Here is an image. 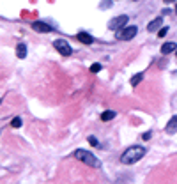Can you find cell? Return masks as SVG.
<instances>
[{"instance_id": "obj_1", "label": "cell", "mask_w": 177, "mask_h": 184, "mask_svg": "<svg viewBox=\"0 0 177 184\" xmlns=\"http://www.w3.org/2000/svg\"><path fill=\"white\" fill-rule=\"evenodd\" d=\"M147 154V149L142 145H131L127 147L126 151L121 154V163L122 165H135L136 161H140L142 157Z\"/></svg>"}, {"instance_id": "obj_2", "label": "cell", "mask_w": 177, "mask_h": 184, "mask_svg": "<svg viewBox=\"0 0 177 184\" xmlns=\"http://www.w3.org/2000/svg\"><path fill=\"white\" fill-rule=\"evenodd\" d=\"M74 157L80 159L82 163H85V165H88V167H94V168L101 167L99 159H98L90 151H85V149H78V151H74Z\"/></svg>"}, {"instance_id": "obj_3", "label": "cell", "mask_w": 177, "mask_h": 184, "mask_svg": "<svg viewBox=\"0 0 177 184\" xmlns=\"http://www.w3.org/2000/svg\"><path fill=\"white\" fill-rule=\"evenodd\" d=\"M136 34H138V28L135 27V25H129V27H124L122 30L117 32V39L119 41H131Z\"/></svg>"}, {"instance_id": "obj_4", "label": "cell", "mask_w": 177, "mask_h": 184, "mask_svg": "<svg viewBox=\"0 0 177 184\" xmlns=\"http://www.w3.org/2000/svg\"><path fill=\"white\" fill-rule=\"evenodd\" d=\"M53 48H55L62 57H69V55L73 53V48L69 46L67 41H64V39H55V41H53Z\"/></svg>"}, {"instance_id": "obj_5", "label": "cell", "mask_w": 177, "mask_h": 184, "mask_svg": "<svg viewBox=\"0 0 177 184\" xmlns=\"http://www.w3.org/2000/svg\"><path fill=\"white\" fill-rule=\"evenodd\" d=\"M127 22H129V20H127L126 14L115 16V18H112V20H110V23H108V28H110V30H117V32H119V30H122V28L126 27Z\"/></svg>"}, {"instance_id": "obj_6", "label": "cell", "mask_w": 177, "mask_h": 184, "mask_svg": "<svg viewBox=\"0 0 177 184\" xmlns=\"http://www.w3.org/2000/svg\"><path fill=\"white\" fill-rule=\"evenodd\" d=\"M32 28L36 30V32H51V27L48 25L46 22H41V20H37V22L32 23Z\"/></svg>"}, {"instance_id": "obj_7", "label": "cell", "mask_w": 177, "mask_h": 184, "mask_svg": "<svg viewBox=\"0 0 177 184\" xmlns=\"http://www.w3.org/2000/svg\"><path fill=\"white\" fill-rule=\"evenodd\" d=\"M161 27H163V18L158 16V18H154V20L147 25V30H149V32H158Z\"/></svg>"}, {"instance_id": "obj_8", "label": "cell", "mask_w": 177, "mask_h": 184, "mask_svg": "<svg viewBox=\"0 0 177 184\" xmlns=\"http://www.w3.org/2000/svg\"><path fill=\"white\" fill-rule=\"evenodd\" d=\"M165 131L168 133V135H175V133H177V115H174V117L168 120V124H166Z\"/></svg>"}, {"instance_id": "obj_9", "label": "cell", "mask_w": 177, "mask_h": 184, "mask_svg": "<svg viewBox=\"0 0 177 184\" xmlns=\"http://www.w3.org/2000/svg\"><path fill=\"white\" fill-rule=\"evenodd\" d=\"M78 41L80 43H83V44H92L94 43V37L90 36V34H87V32H78Z\"/></svg>"}, {"instance_id": "obj_10", "label": "cell", "mask_w": 177, "mask_h": 184, "mask_svg": "<svg viewBox=\"0 0 177 184\" xmlns=\"http://www.w3.org/2000/svg\"><path fill=\"white\" fill-rule=\"evenodd\" d=\"M175 50H177V44L170 41V43H165L163 46H161V53L168 55V53H172V51H175Z\"/></svg>"}, {"instance_id": "obj_11", "label": "cell", "mask_w": 177, "mask_h": 184, "mask_svg": "<svg viewBox=\"0 0 177 184\" xmlns=\"http://www.w3.org/2000/svg\"><path fill=\"white\" fill-rule=\"evenodd\" d=\"M16 55H18V59H25L27 57V44L25 43H20L16 46Z\"/></svg>"}, {"instance_id": "obj_12", "label": "cell", "mask_w": 177, "mask_h": 184, "mask_svg": "<svg viewBox=\"0 0 177 184\" xmlns=\"http://www.w3.org/2000/svg\"><path fill=\"white\" fill-rule=\"evenodd\" d=\"M115 112H113V110H106V112H103V114H101V120H103V122H108V120H113L115 119Z\"/></svg>"}, {"instance_id": "obj_13", "label": "cell", "mask_w": 177, "mask_h": 184, "mask_svg": "<svg viewBox=\"0 0 177 184\" xmlns=\"http://www.w3.org/2000/svg\"><path fill=\"white\" fill-rule=\"evenodd\" d=\"M142 80H144V73H136V75L131 78V87H136Z\"/></svg>"}, {"instance_id": "obj_14", "label": "cell", "mask_w": 177, "mask_h": 184, "mask_svg": "<svg viewBox=\"0 0 177 184\" xmlns=\"http://www.w3.org/2000/svg\"><path fill=\"white\" fill-rule=\"evenodd\" d=\"M22 124H23V122H22V119H20V117H14V119L11 120V126L14 128V129H18V128H22Z\"/></svg>"}, {"instance_id": "obj_15", "label": "cell", "mask_w": 177, "mask_h": 184, "mask_svg": "<svg viewBox=\"0 0 177 184\" xmlns=\"http://www.w3.org/2000/svg\"><path fill=\"white\" fill-rule=\"evenodd\" d=\"M112 2H113V0H101L99 7H101V9H108V7L112 6Z\"/></svg>"}, {"instance_id": "obj_16", "label": "cell", "mask_w": 177, "mask_h": 184, "mask_svg": "<svg viewBox=\"0 0 177 184\" xmlns=\"http://www.w3.org/2000/svg\"><path fill=\"white\" fill-rule=\"evenodd\" d=\"M156 34H158V37H165L166 34H168V27H161Z\"/></svg>"}, {"instance_id": "obj_17", "label": "cell", "mask_w": 177, "mask_h": 184, "mask_svg": "<svg viewBox=\"0 0 177 184\" xmlns=\"http://www.w3.org/2000/svg\"><path fill=\"white\" fill-rule=\"evenodd\" d=\"M101 71V64H92L90 65V73H99Z\"/></svg>"}, {"instance_id": "obj_18", "label": "cell", "mask_w": 177, "mask_h": 184, "mask_svg": "<svg viewBox=\"0 0 177 184\" xmlns=\"http://www.w3.org/2000/svg\"><path fill=\"white\" fill-rule=\"evenodd\" d=\"M88 143H90L92 147H99V142L96 140L94 136H88Z\"/></svg>"}, {"instance_id": "obj_19", "label": "cell", "mask_w": 177, "mask_h": 184, "mask_svg": "<svg viewBox=\"0 0 177 184\" xmlns=\"http://www.w3.org/2000/svg\"><path fill=\"white\" fill-rule=\"evenodd\" d=\"M151 135H152V133H149V131H147V133H144V140H149Z\"/></svg>"}, {"instance_id": "obj_20", "label": "cell", "mask_w": 177, "mask_h": 184, "mask_svg": "<svg viewBox=\"0 0 177 184\" xmlns=\"http://www.w3.org/2000/svg\"><path fill=\"white\" fill-rule=\"evenodd\" d=\"M165 2H174V0H165Z\"/></svg>"}, {"instance_id": "obj_21", "label": "cell", "mask_w": 177, "mask_h": 184, "mask_svg": "<svg viewBox=\"0 0 177 184\" xmlns=\"http://www.w3.org/2000/svg\"><path fill=\"white\" fill-rule=\"evenodd\" d=\"M175 57H177V50H175Z\"/></svg>"}, {"instance_id": "obj_22", "label": "cell", "mask_w": 177, "mask_h": 184, "mask_svg": "<svg viewBox=\"0 0 177 184\" xmlns=\"http://www.w3.org/2000/svg\"><path fill=\"white\" fill-rule=\"evenodd\" d=\"M175 12H177V7H175Z\"/></svg>"}]
</instances>
